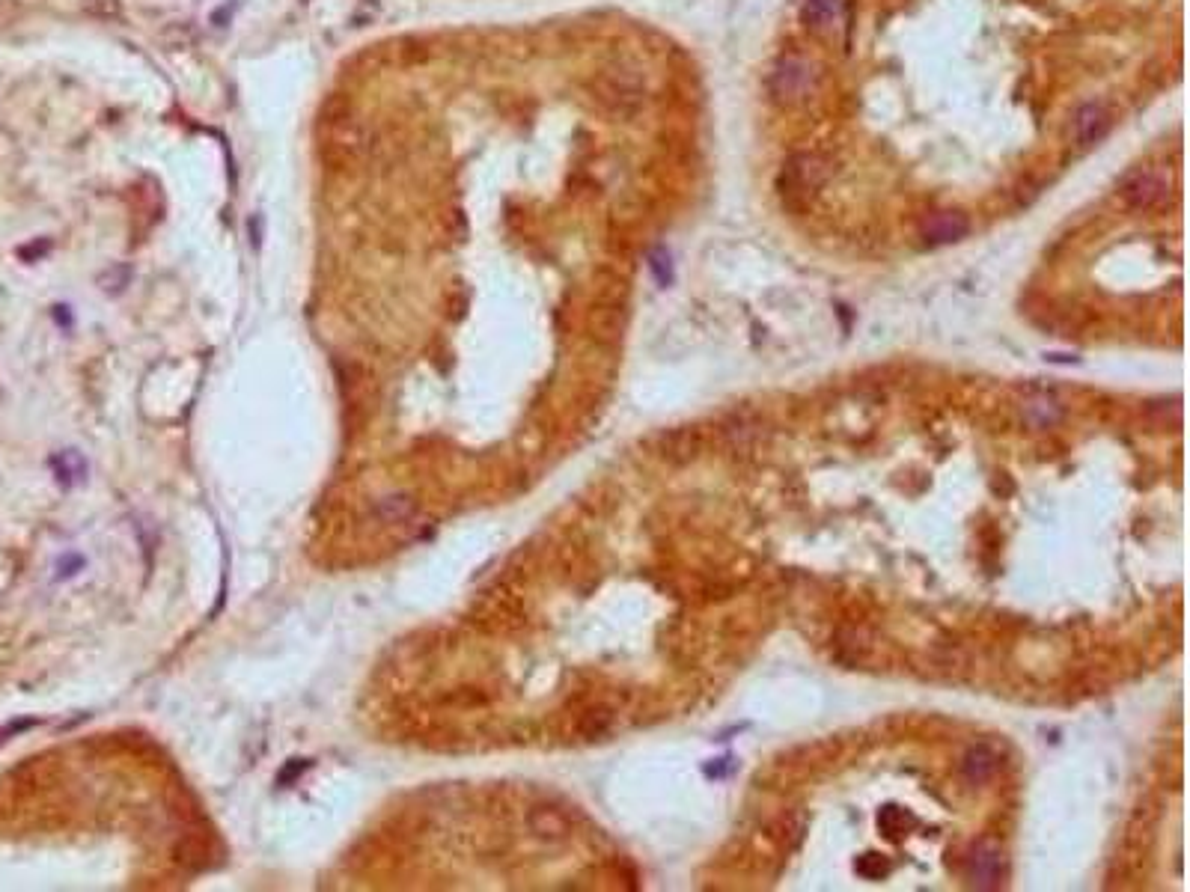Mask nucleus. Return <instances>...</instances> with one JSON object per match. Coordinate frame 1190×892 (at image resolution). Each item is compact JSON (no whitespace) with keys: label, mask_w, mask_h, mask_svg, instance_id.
<instances>
[{"label":"nucleus","mask_w":1190,"mask_h":892,"mask_svg":"<svg viewBox=\"0 0 1190 892\" xmlns=\"http://www.w3.org/2000/svg\"><path fill=\"white\" fill-rule=\"evenodd\" d=\"M994 756L985 750V747H976V750H970L967 753V762H964V771H967V777L976 782L988 780L991 774H994Z\"/></svg>","instance_id":"obj_9"},{"label":"nucleus","mask_w":1190,"mask_h":892,"mask_svg":"<svg viewBox=\"0 0 1190 892\" xmlns=\"http://www.w3.org/2000/svg\"><path fill=\"white\" fill-rule=\"evenodd\" d=\"M1113 119L1101 105H1083L1074 113V140L1077 146H1095L1110 131Z\"/></svg>","instance_id":"obj_4"},{"label":"nucleus","mask_w":1190,"mask_h":892,"mask_svg":"<svg viewBox=\"0 0 1190 892\" xmlns=\"http://www.w3.org/2000/svg\"><path fill=\"white\" fill-rule=\"evenodd\" d=\"M1003 878V854L994 845H979L970 857V884L979 890L1000 887Z\"/></svg>","instance_id":"obj_3"},{"label":"nucleus","mask_w":1190,"mask_h":892,"mask_svg":"<svg viewBox=\"0 0 1190 892\" xmlns=\"http://www.w3.org/2000/svg\"><path fill=\"white\" fill-rule=\"evenodd\" d=\"M842 15V0H804V21L816 30L833 27Z\"/></svg>","instance_id":"obj_6"},{"label":"nucleus","mask_w":1190,"mask_h":892,"mask_svg":"<svg viewBox=\"0 0 1190 892\" xmlns=\"http://www.w3.org/2000/svg\"><path fill=\"white\" fill-rule=\"evenodd\" d=\"M375 515L384 524H402V521H408L414 515V500H408V497H384L378 503Z\"/></svg>","instance_id":"obj_7"},{"label":"nucleus","mask_w":1190,"mask_h":892,"mask_svg":"<svg viewBox=\"0 0 1190 892\" xmlns=\"http://www.w3.org/2000/svg\"><path fill=\"white\" fill-rule=\"evenodd\" d=\"M530 824H533V830H536L539 836H551V839L566 836V821H563V815L554 812V809H536L533 818H530Z\"/></svg>","instance_id":"obj_8"},{"label":"nucleus","mask_w":1190,"mask_h":892,"mask_svg":"<svg viewBox=\"0 0 1190 892\" xmlns=\"http://www.w3.org/2000/svg\"><path fill=\"white\" fill-rule=\"evenodd\" d=\"M771 87H774V93H777L780 99H789V102H792V99H804V96L810 93V87H813V66H810L807 60L789 57V60H783V63L777 66Z\"/></svg>","instance_id":"obj_2"},{"label":"nucleus","mask_w":1190,"mask_h":892,"mask_svg":"<svg viewBox=\"0 0 1190 892\" xmlns=\"http://www.w3.org/2000/svg\"><path fill=\"white\" fill-rule=\"evenodd\" d=\"M307 768H310V762H298V759H292V765H286V768L280 771L277 782H280V785H289V782L295 780L298 774H304Z\"/></svg>","instance_id":"obj_10"},{"label":"nucleus","mask_w":1190,"mask_h":892,"mask_svg":"<svg viewBox=\"0 0 1190 892\" xmlns=\"http://www.w3.org/2000/svg\"><path fill=\"white\" fill-rule=\"evenodd\" d=\"M1122 197L1134 206V209H1155L1170 197V185L1149 170H1137L1122 182Z\"/></svg>","instance_id":"obj_1"},{"label":"nucleus","mask_w":1190,"mask_h":892,"mask_svg":"<svg viewBox=\"0 0 1190 892\" xmlns=\"http://www.w3.org/2000/svg\"><path fill=\"white\" fill-rule=\"evenodd\" d=\"M967 229H970L967 218L944 212V215H935L932 221L926 223V232H923V235H926V244H950V241L964 238Z\"/></svg>","instance_id":"obj_5"}]
</instances>
